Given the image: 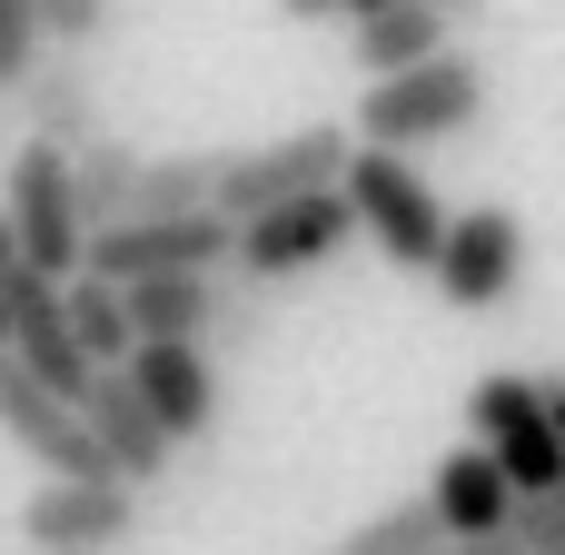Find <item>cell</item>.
Instances as JSON below:
<instances>
[{
  "label": "cell",
  "mask_w": 565,
  "mask_h": 555,
  "mask_svg": "<svg viewBox=\"0 0 565 555\" xmlns=\"http://www.w3.org/2000/svg\"><path fill=\"white\" fill-rule=\"evenodd\" d=\"M79 427H89V447H99V467H109L119 487H149V477H169V447H159L149 407L129 397V377H119V367H99V377L79 387Z\"/></svg>",
  "instance_id": "cell-13"
},
{
  "label": "cell",
  "mask_w": 565,
  "mask_h": 555,
  "mask_svg": "<svg viewBox=\"0 0 565 555\" xmlns=\"http://www.w3.org/2000/svg\"><path fill=\"white\" fill-rule=\"evenodd\" d=\"M338 248H358V228H348V199L318 189V199H288V209L248 218V228L228 238V268H238V288H288V278L328 268Z\"/></svg>",
  "instance_id": "cell-7"
},
{
  "label": "cell",
  "mask_w": 565,
  "mask_h": 555,
  "mask_svg": "<svg viewBox=\"0 0 565 555\" xmlns=\"http://www.w3.org/2000/svg\"><path fill=\"white\" fill-rule=\"evenodd\" d=\"M437 50H457V40H447V10H427V0H387L377 20H358V70L367 79H397Z\"/></svg>",
  "instance_id": "cell-17"
},
{
  "label": "cell",
  "mask_w": 565,
  "mask_h": 555,
  "mask_svg": "<svg viewBox=\"0 0 565 555\" xmlns=\"http://www.w3.org/2000/svg\"><path fill=\"white\" fill-rule=\"evenodd\" d=\"M20 99V119H30V139L40 149H89L99 139V99H89V60H70V50H40V70L10 89Z\"/></svg>",
  "instance_id": "cell-14"
},
{
  "label": "cell",
  "mask_w": 565,
  "mask_h": 555,
  "mask_svg": "<svg viewBox=\"0 0 565 555\" xmlns=\"http://www.w3.org/2000/svg\"><path fill=\"white\" fill-rule=\"evenodd\" d=\"M328 10H348V20H377V10H387V0H328Z\"/></svg>",
  "instance_id": "cell-23"
},
{
  "label": "cell",
  "mask_w": 565,
  "mask_h": 555,
  "mask_svg": "<svg viewBox=\"0 0 565 555\" xmlns=\"http://www.w3.org/2000/svg\"><path fill=\"white\" fill-rule=\"evenodd\" d=\"M0 348H10V308H0Z\"/></svg>",
  "instance_id": "cell-25"
},
{
  "label": "cell",
  "mask_w": 565,
  "mask_h": 555,
  "mask_svg": "<svg viewBox=\"0 0 565 555\" xmlns=\"http://www.w3.org/2000/svg\"><path fill=\"white\" fill-rule=\"evenodd\" d=\"M437 555H516L507 536H477V546H437Z\"/></svg>",
  "instance_id": "cell-22"
},
{
  "label": "cell",
  "mask_w": 565,
  "mask_h": 555,
  "mask_svg": "<svg viewBox=\"0 0 565 555\" xmlns=\"http://www.w3.org/2000/svg\"><path fill=\"white\" fill-rule=\"evenodd\" d=\"M209 199H218V149H169V159H139L129 218H199Z\"/></svg>",
  "instance_id": "cell-18"
},
{
  "label": "cell",
  "mask_w": 565,
  "mask_h": 555,
  "mask_svg": "<svg viewBox=\"0 0 565 555\" xmlns=\"http://www.w3.org/2000/svg\"><path fill=\"white\" fill-rule=\"evenodd\" d=\"M20 536H30V555H109L139 536V487H119V477H40L30 506H20Z\"/></svg>",
  "instance_id": "cell-8"
},
{
  "label": "cell",
  "mask_w": 565,
  "mask_h": 555,
  "mask_svg": "<svg viewBox=\"0 0 565 555\" xmlns=\"http://www.w3.org/2000/svg\"><path fill=\"white\" fill-rule=\"evenodd\" d=\"M507 546L516 555H565V497H516L507 506Z\"/></svg>",
  "instance_id": "cell-21"
},
{
  "label": "cell",
  "mask_w": 565,
  "mask_h": 555,
  "mask_svg": "<svg viewBox=\"0 0 565 555\" xmlns=\"http://www.w3.org/2000/svg\"><path fill=\"white\" fill-rule=\"evenodd\" d=\"M427 10H457V0H427Z\"/></svg>",
  "instance_id": "cell-26"
},
{
  "label": "cell",
  "mask_w": 565,
  "mask_h": 555,
  "mask_svg": "<svg viewBox=\"0 0 565 555\" xmlns=\"http://www.w3.org/2000/svg\"><path fill=\"white\" fill-rule=\"evenodd\" d=\"M228 218H119V228H89L79 238V268L70 278H99V288H139V278H218L228 268Z\"/></svg>",
  "instance_id": "cell-6"
},
{
  "label": "cell",
  "mask_w": 565,
  "mask_h": 555,
  "mask_svg": "<svg viewBox=\"0 0 565 555\" xmlns=\"http://www.w3.org/2000/svg\"><path fill=\"white\" fill-rule=\"evenodd\" d=\"M60 318H70V348L89 357V377L99 367H129V308H119V288H99V278H60Z\"/></svg>",
  "instance_id": "cell-19"
},
{
  "label": "cell",
  "mask_w": 565,
  "mask_h": 555,
  "mask_svg": "<svg viewBox=\"0 0 565 555\" xmlns=\"http://www.w3.org/2000/svg\"><path fill=\"white\" fill-rule=\"evenodd\" d=\"M119 377H129V397L149 407V427H159L169 457L218 437V357H209V348H129Z\"/></svg>",
  "instance_id": "cell-10"
},
{
  "label": "cell",
  "mask_w": 565,
  "mask_h": 555,
  "mask_svg": "<svg viewBox=\"0 0 565 555\" xmlns=\"http://www.w3.org/2000/svg\"><path fill=\"white\" fill-rule=\"evenodd\" d=\"M0 238H10V268H30V278H70L79 268V209H70V159L60 149H40V139H20L10 159H0Z\"/></svg>",
  "instance_id": "cell-5"
},
{
  "label": "cell",
  "mask_w": 565,
  "mask_h": 555,
  "mask_svg": "<svg viewBox=\"0 0 565 555\" xmlns=\"http://www.w3.org/2000/svg\"><path fill=\"white\" fill-rule=\"evenodd\" d=\"M427 278H437V288H447V308H467V318L507 308V298H516V278H526V218H516V209H467V218H447V238H437Z\"/></svg>",
  "instance_id": "cell-9"
},
{
  "label": "cell",
  "mask_w": 565,
  "mask_h": 555,
  "mask_svg": "<svg viewBox=\"0 0 565 555\" xmlns=\"http://www.w3.org/2000/svg\"><path fill=\"white\" fill-rule=\"evenodd\" d=\"M507 477L487 467V447H457L427 487V516H437V546H477V536H507Z\"/></svg>",
  "instance_id": "cell-15"
},
{
  "label": "cell",
  "mask_w": 565,
  "mask_h": 555,
  "mask_svg": "<svg viewBox=\"0 0 565 555\" xmlns=\"http://www.w3.org/2000/svg\"><path fill=\"white\" fill-rule=\"evenodd\" d=\"M0 268H10V238H0Z\"/></svg>",
  "instance_id": "cell-27"
},
{
  "label": "cell",
  "mask_w": 565,
  "mask_h": 555,
  "mask_svg": "<svg viewBox=\"0 0 565 555\" xmlns=\"http://www.w3.org/2000/svg\"><path fill=\"white\" fill-rule=\"evenodd\" d=\"M278 10H288V20H328V0H278Z\"/></svg>",
  "instance_id": "cell-24"
},
{
  "label": "cell",
  "mask_w": 565,
  "mask_h": 555,
  "mask_svg": "<svg viewBox=\"0 0 565 555\" xmlns=\"http://www.w3.org/2000/svg\"><path fill=\"white\" fill-rule=\"evenodd\" d=\"M348 149H358V139H348L338 119H308V129H288V139H268V149H218V199H209V218L248 228V218L288 209V199H318V189H338Z\"/></svg>",
  "instance_id": "cell-3"
},
{
  "label": "cell",
  "mask_w": 565,
  "mask_h": 555,
  "mask_svg": "<svg viewBox=\"0 0 565 555\" xmlns=\"http://www.w3.org/2000/svg\"><path fill=\"white\" fill-rule=\"evenodd\" d=\"M328 555H437V516H427V497H407V506L367 516L358 536H338Z\"/></svg>",
  "instance_id": "cell-20"
},
{
  "label": "cell",
  "mask_w": 565,
  "mask_h": 555,
  "mask_svg": "<svg viewBox=\"0 0 565 555\" xmlns=\"http://www.w3.org/2000/svg\"><path fill=\"white\" fill-rule=\"evenodd\" d=\"M338 199H348V228H358V238H367L387 268H427V258H437V238H447V199L417 179V159L348 149Z\"/></svg>",
  "instance_id": "cell-4"
},
{
  "label": "cell",
  "mask_w": 565,
  "mask_h": 555,
  "mask_svg": "<svg viewBox=\"0 0 565 555\" xmlns=\"http://www.w3.org/2000/svg\"><path fill=\"white\" fill-rule=\"evenodd\" d=\"M0 308H10V367L30 377V387H50L60 407H79V387H89V357L70 348V318H60V288L50 278H30V268H0Z\"/></svg>",
  "instance_id": "cell-11"
},
{
  "label": "cell",
  "mask_w": 565,
  "mask_h": 555,
  "mask_svg": "<svg viewBox=\"0 0 565 555\" xmlns=\"http://www.w3.org/2000/svg\"><path fill=\"white\" fill-rule=\"evenodd\" d=\"M139 159H149V149H129V139H109V129H99L89 149H70V209H79V238L129 218V199H139Z\"/></svg>",
  "instance_id": "cell-16"
},
{
  "label": "cell",
  "mask_w": 565,
  "mask_h": 555,
  "mask_svg": "<svg viewBox=\"0 0 565 555\" xmlns=\"http://www.w3.org/2000/svg\"><path fill=\"white\" fill-rule=\"evenodd\" d=\"M0 437H10V447H30L50 477H109V467H99V447H89V427H79V407H60L50 387H30L10 357H0Z\"/></svg>",
  "instance_id": "cell-12"
},
{
  "label": "cell",
  "mask_w": 565,
  "mask_h": 555,
  "mask_svg": "<svg viewBox=\"0 0 565 555\" xmlns=\"http://www.w3.org/2000/svg\"><path fill=\"white\" fill-rule=\"evenodd\" d=\"M487 119V70L467 60V50H437V60H417V70H397V79H367V99H358V149H387V159H417V149H437V139H467Z\"/></svg>",
  "instance_id": "cell-1"
},
{
  "label": "cell",
  "mask_w": 565,
  "mask_h": 555,
  "mask_svg": "<svg viewBox=\"0 0 565 555\" xmlns=\"http://www.w3.org/2000/svg\"><path fill=\"white\" fill-rule=\"evenodd\" d=\"M565 387L556 377H477L467 387V427L487 447V467L507 477V497H565V427H556Z\"/></svg>",
  "instance_id": "cell-2"
}]
</instances>
